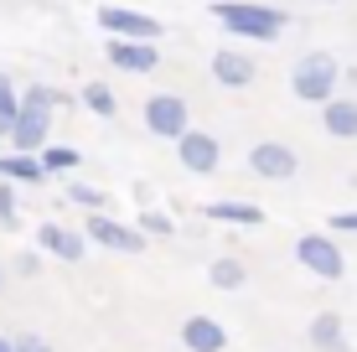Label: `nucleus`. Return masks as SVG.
<instances>
[{"mask_svg": "<svg viewBox=\"0 0 357 352\" xmlns=\"http://www.w3.org/2000/svg\"><path fill=\"white\" fill-rule=\"evenodd\" d=\"M305 337H311V347H321V352H347V321H342L337 311H321V316H311Z\"/></svg>", "mask_w": 357, "mask_h": 352, "instance_id": "17", "label": "nucleus"}, {"mask_svg": "<svg viewBox=\"0 0 357 352\" xmlns=\"http://www.w3.org/2000/svg\"><path fill=\"white\" fill-rule=\"evenodd\" d=\"M83 104H89L98 119H109V114L119 109V99H114V89H109V83H83Z\"/></svg>", "mask_w": 357, "mask_h": 352, "instance_id": "20", "label": "nucleus"}, {"mask_svg": "<svg viewBox=\"0 0 357 352\" xmlns=\"http://www.w3.org/2000/svg\"><path fill=\"white\" fill-rule=\"evenodd\" d=\"M36 270H42V254H36V249H26V254H16V275H26V280H31Z\"/></svg>", "mask_w": 357, "mask_h": 352, "instance_id": "27", "label": "nucleus"}, {"mask_svg": "<svg viewBox=\"0 0 357 352\" xmlns=\"http://www.w3.org/2000/svg\"><path fill=\"white\" fill-rule=\"evenodd\" d=\"M213 16L223 21V31L243 36V42H275L285 31V10L275 6H249V0H218Z\"/></svg>", "mask_w": 357, "mask_h": 352, "instance_id": "1", "label": "nucleus"}, {"mask_svg": "<svg viewBox=\"0 0 357 352\" xmlns=\"http://www.w3.org/2000/svg\"><path fill=\"white\" fill-rule=\"evenodd\" d=\"M68 197L73 202H78V208H89V213H98V208H104V192H98V187H89V181H68Z\"/></svg>", "mask_w": 357, "mask_h": 352, "instance_id": "22", "label": "nucleus"}, {"mask_svg": "<svg viewBox=\"0 0 357 352\" xmlns=\"http://www.w3.org/2000/svg\"><path fill=\"white\" fill-rule=\"evenodd\" d=\"M337 83H342V63L331 52H305L290 72V93L301 104H326L337 99Z\"/></svg>", "mask_w": 357, "mask_h": 352, "instance_id": "2", "label": "nucleus"}, {"mask_svg": "<svg viewBox=\"0 0 357 352\" xmlns=\"http://www.w3.org/2000/svg\"><path fill=\"white\" fill-rule=\"evenodd\" d=\"M0 352H16V347H10V337H0Z\"/></svg>", "mask_w": 357, "mask_h": 352, "instance_id": "29", "label": "nucleus"}, {"mask_svg": "<svg viewBox=\"0 0 357 352\" xmlns=\"http://www.w3.org/2000/svg\"><path fill=\"white\" fill-rule=\"evenodd\" d=\"M36 249L52 254V259H83V249H89V234H78V228H63V223H42L36 228Z\"/></svg>", "mask_w": 357, "mask_h": 352, "instance_id": "12", "label": "nucleus"}, {"mask_svg": "<svg viewBox=\"0 0 357 352\" xmlns=\"http://www.w3.org/2000/svg\"><path fill=\"white\" fill-rule=\"evenodd\" d=\"M249 171L264 176V181H290L295 171H301V155H295L285 140H259L249 151Z\"/></svg>", "mask_w": 357, "mask_h": 352, "instance_id": "7", "label": "nucleus"}, {"mask_svg": "<svg viewBox=\"0 0 357 352\" xmlns=\"http://www.w3.org/2000/svg\"><path fill=\"white\" fill-rule=\"evenodd\" d=\"M213 78H218V89H249V83L259 78V68H254V57L238 52V47H218L213 52Z\"/></svg>", "mask_w": 357, "mask_h": 352, "instance_id": "11", "label": "nucleus"}, {"mask_svg": "<svg viewBox=\"0 0 357 352\" xmlns=\"http://www.w3.org/2000/svg\"><path fill=\"white\" fill-rule=\"evenodd\" d=\"M176 161H181V171H192V176H218L223 145H218L213 130H187V135L176 140Z\"/></svg>", "mask_w": 357, "mask_h": 352, "instance_id": "5", "label": "nucleus"}, {"mask_svg": "<svg viewBox=\"0 0 357 352\" xmlns=\"http://www.w3.org/2000/svg\"><path fill=\"white\" fill-rule=\"evenodd\" d=\"M83 234H89V244H104L114 254H145V234L130 223H114L109 213H89L83 217Z\"/></svg>", "mask_w": 357, "mask_h": 352, "instance_id": "6", "label": "nucleus"}, {"mask_svg": "<svg viewBox=\"0 0 357 352\" xmlns=\"http://www.w3.org/2000/svg\"><path fill=\"white\" fill-rule=\"evenodd\" d=\"M0 223H16V192H10V181H0Z\"/></svg>", "mask_w": 357, "mask_h": 352, "instance_id": "26", "label": "nucleus"}, {"mask_svg": "<svg viewBox=\"0 0 357 352\" xmlns=\"http://www.w3.org/2000/svg\"><path fill=\"white\" fill-rule=\"evenodd\" d=\"M145 130L161 135V140H181L192 130L187 99H181V93H151V99H145Z\"/></svg>", "mask_w": 357, "mask_h": 352, "instance_id": "4", "label": "nucleus"}, {"mask_svg": "<svg viewBox=\"0 0 357 352\" xmlns=\"http://www.w3.org/2000/svg\"><path fill=\"white\" fill-rule=\"evenodd\" d=\"M140 234H161V238H171V234H176V223H171L166 213H140Z\"/></svg>", "mask_w": 357, "mask_h": 352, "instance_id": "24", "label": "nucleus"}, {"mask_svg": "<svg viewBox=\"0 0 357 352\" xmlns=\"http://www.w3.org/2000/svg\"><path fill=\"white\" fill-rule=\"evenodd\" d=\"M47 130H52V109L21 104L16 125H10V151H31V155H42V145H47Z\"/></svg>", "mask_w": 357, "mask_h": 352, "instance_id": "10", "label": "nucleus"}, {"mask_svg": "<svg viewBox=\"0 0 357 352\" xmlns=\"http://www.w3.org/2000/svg\"><path fill=\"white\" fill-rule=\"evenodd\" d=\"M52 176L42 166V155H31V151H10V155H0V181H21V187H42V181Z\"/></svg>", "mask_w": 357, "mask_h": 352, "instance_id": "14", "label": "nucleus"}, {"mask_svg": "<svg viewBox=\"0 0 357 352\" xmlns=\"http://www.w3.org/2000/svg\"><path fill=\"white\" fill-rule=\"evenodd\" d=\"M331 234H357V213H331Z\"/></svg>", "mask_w": 357, "mask_h": 352, "instance_id": "28", "label": "nucleus"}, {"mask_svg": "<svg viewBox=\"0 0 357 352\" xmlns=\"http://www.w3.org/2000/svg\"><path fill=\"white\" fill-rule=\"evenodd\" d=\"M295 259L316 275V280H342L347 275V254L331 234H301L295 238Z\"/></svg>", "mask_w": 357, "mask_h": 352, "instance_id": "3", "label": "nucleus"}, {"mask_svg": "<svg viewBox=\"0 0 357 352\" xmlns=\"http://www.w3.org/2000/svg\"><path fill=\"white\" fill-rule=\"evenodd\" d=\"M16 114H21V89L6 78V72H0V135H10Z\"/></svg>", "mask_w": 357, "mask_h": 352, "instance_id": "19", "label": "nucleus"}, {"mask_svg": "<svg viewBox=\"0 0 357 352\" xmlns=\"http://www.w3.org/2000/svg\"><path fill=\"white\" fill-rule=\"evenodd\" d=\"M42 166L47 171H73V166H78V151H73V145H42Z\"/></svg>", "mask_w": 357, "mask_h": 352, "instance_id": "21", "label": "nucleus"}, {"mask_svg": "<svg viewBox=\"0 0 357 352\" xmlns=\"http://www.w3.org/2000/svg\"><path fill=\"white\" fill-rule=\"evenodd\" d=\"M98 26L109 36H140V42H161V21L130 6H98Z\"/></svg>", "mask_w": 357, "mask_h": 352, "instance_id": "8", "label": "nucleus"}, {"mask_svg": "<svg viewBox=\"0 0 357 352\" xmlns=\"http://www.w3.org/2000/svg\"><path fill=\"white\" fill-rule=\"evenodd\" d=\"M21 104H36V109H57V104H63V93H57L52 83H31V89H21Z\"/></svg>", "mask_w": 357, "mask_h": 352, "instance_id": "23", "label": "nucleus"}, {"mask_svg": "<svg viewBox=\"0 0 357 352\" xmlns=\"http://www.w3.org/2000/svg\"><path fill=\"white\" fill-rule=\"evenodd\" d=\"M207 280H213L218 290H243V280H249V270H243V259H233V254H223V259H213Z\"/></svg>", "mask_w": 357, "mask_h": 352, "instance_id": "18", "label": "nucleus"}, {"mask_svg": "<svg viewBox=\"0 0 357 352\" xmlns=\"http://www.w3.org/2000/svg\"><path fill=\"white\" fill-rule=\"evenodd\" d=\"M0 290H6V270H0Z\"/></svg>", "mask_w": 357, "mask_h": 352, "instance_id": "30", "label": "nucleus"}, {"mask_svg": "<svg viewBox=\"0 0 357 352\" xmlns=\"http://www.w3.org/2000/svg\"><path fill=\"white\" fill-rule=\"evenodd\" d=\"M321 130L331 140H357V99H326L321 104Z\"/></svg>", "mask_w": 357, "mask_h": 352, "instance_id": "16", "label": "nucleus"}, {"mask_svg": "<svg viewBox=\"0 0 357 352\" xmlns=\"http://www.w3.org/2000/svg\"><path fill=\"white\" fill-rule=\"evenodd\" d=\"M202 217H213V223H243V228H259L264 223V208L259 202H243V197H218L207 202Z\"/></svg>", "mask_w": 357, "mask_h": 352, "instance_id": "15", "label": "nucleus"}, {"mask_svg": "<svg viewBox=\"0 0 357 352\" xmlns=\"http://www.w3.org/2000/svg\"><path fill=\"white\" fill-rule=\"evenodd\" d=\"M104 57L119 72H155V68H161V47L140 42V36H114V42L104 47Z\"/></svg>", "mask_w": 357, "mask_h": 352, "instance_id": "9", "label": "nucleus"}, {"mask_svg": "<svg viewBox=\"0 0 357 352\" xmlns=\"http://www.w3.org/2000/svg\"><path fill=\"white\" fill-rule=\"evenodd\" d=\"M181 347L187 352H223L228 332H223V321H213V316H187L181 321Z\"/></svg>", "mask_w": 357, "mask_h": 352, "instance_id": "13", "label": "nucleus"}, {"mask_svg": "<svg viewBox=\"0 0 357 352\" xmlns=\"http://www.w3.org/2000/svg\"><path fill=\"white\" fill-rule=\"evenodd\" d=\"M10 347H16V352H52V342H47L42 332H16V337H10Z\"/></svg>", "mask_w": 357, "mask_h": 352, "instance_id": "25", "label": "nucleus"}]
</instances>
